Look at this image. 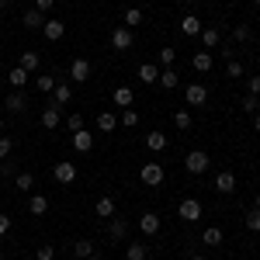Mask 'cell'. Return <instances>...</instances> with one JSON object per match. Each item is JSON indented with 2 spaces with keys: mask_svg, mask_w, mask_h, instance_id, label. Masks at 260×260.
Segmentation results:
<instances>
[{
  "mask_svg": "<svg viewBox=\"0 0 260 260\" xmlns=\"http://www.w3.org/2000/svg\"><path fill=\"white\" fill-rule=\"evenodd\" d=\"M177 215H180L184 222H198V219H201V201H198V198H184V201L177 205Z\"/></svg>",
  "mask_w": 260,
  "mask_h": 260,
  "instance_id": "obj_5",
  "label": "cell"
},
{
  "mask_svg": "<svg viewBox=\"0 0 260 260\" xmlns=\"http://www.w3.org/2000/svg\"><path fill=\"white\" fill-rule=\"evenodd\" d=\"M121 125L136 128V125H139V111H136V108H125V111H121Z\"/></svg>",
  "mask_w": 260,
  "mask_h": 260,
  "instance_id": "obj_37",
  "label": "cell"
},
{
  "mask_svg": "<svg viewBox=\"0 0 260 260\" xmlns=\"http://www.w3.org/2000/svg\"><path fill=\"white\" fill-rule=\"evenodd\" d=\"M219 42H222L219 28H201V45H205V49H219Z\"/></svg>",
  "mask_w": 260,
  "mask_h": 260,
  "instance_id": "obj_20",
  "label": "cell"
},
{
  "mask_svg": "<svg viewBox=\"0 0 260 260\" xmlns=\"http://www.w3.org/2000/svg\"><path fill=\"white\" fill-rule=\"evenodd\" d=\"M94 212H98L101 219H111V215H115V198H111V194H104V198H98V205H94Z\"/></svg>",
  "mask_w": 260,
  "mask_h": 260,
  "instance_id": "obj_21",
  "label": "cell"
},
{
  "mask_svg": "<svg viewBox=\"0 0 260 260\" xmlns=\"http://www.w3.org/2000/svg\"><path fill=\"white\" fill-rule=\"evenodd\" d=\"M73 149H77V153H90V149H94V132H87V128L73 132Z\"/></svg>",
  "mask_w": 260,
  "mask_h": 260,
  "instance_id": "obj_11",
  "label": "cell"
},
{
  "mask_svg": "<svg viewBox=\"0 0 260 260\" xmlns=\"http://www.w3.org/2000/svg\"><path fill=\"white\" fill-rule=\"evenodd\" d=\"M180 4H194V0H180Z\"/></svg>",
  "mask_w": 260,
  "mask_h": 260,
  "instance_id": "obj_53",
  "label": "cell"
},
{
  "mask_svg": "<svg viewBox=\"0 0 260 260\" xmlns=\"http://www.w3.org/2000/svg\"><path fill=\"white\" fill-rule=\"evenodd\" d=\"M191 260H205V257H191Z\"/></svg>",
  "mask_w": 260,
  "mask_h": 260,
  "instance_id": "obj_56",
  "label": "cell"
},
{
  "mask_svg": "<svg viewBox=\"0 0 260 260\" xmlns=\"http://www.w3.org/2000/svg\"><path fill=\"white\" fill-rule=\"evenodd\" d=\"M215 191H219V194H233V191H236V174H233V170H222L219 177H215Z\"/></svg>",
  "mask_w": 260,
  "mask_h": 260,
  "instance_id": "obj_10",
  "label": "cell"
},
{
  "mask_svg": "<svg viewBox=\"0 0 260 260\" xmlns=\"http://www.w3.org/2000/svg\"><path fill=\"white\" fill-rule=\"evenodd\" d=\"M28 260H39V257H28Z\"/></svg>",
  "mask_w": 260,
  "mask_h": 260,
  "instance_id": "obj_57",
  "label": "cell"
},
{
  "mask_svg": "<svg viewBox=\"0 0 260 260\" xmlns=\"http://www.w3.org/2000/svg\"><path fill=\"white\" fill-rule=\"evenodd\" d=\"M250 4H253V7H260V0H250Z\"/></svg>",
  "mask_w": 260,
  "mask_h": 260,
  "instance_id": "obj_52",
  "label": "cell"
},
{
  "mask_svg": "<svg viewBox=\"0 0 260 260\" xmlns=\"http://www.w3.org/2000/svg\"><path fill=\"white\" fill-rule=\"evenodd\" d=\"M257 208H260V194H257Z\"/></svg>",
  "mask_w": 260,
  "mask_h": 260,
  "instance_id": "obj_55",
  "label": "cell"
},
{
  "mask_svg": "<svg viewBox=\"0 0 260 260\" xmlns=\"http://www.w3.org/2000/svg\"><path fill=\"white\" fill-rule=\"evenodd\" d=\"M156 83H160L163 90H174V87H180V77L167 66V70H160V80H156Z\"/></svg>",
  "mask_w": 260,
  "mask_h": 260,
  "instance_id": "obj_24",
  "label": "cell"
},
{
  "mask_svg": "<svg viewBox=\"0 0 260 260\" xmlns=\"http://www.w3.org/2000/svg\"><path fill=\"white\" fill-rule=\"evenodd\" d=\"M42 24H45V14H42V11H28V14H24V28H28V31H42Z\"/></svg>",
  "mask_w": 260,
  "mask_h": 260,
  "instance_id": "obj_27",
  "label": "cell"
},
{
  "mask_svg": "<svg viewBox=\"0 0 260 260\" xmlns=\"http://www.w3.org/2000/svg\"><path fill=\"white\" fill-rule=\"evenodd\" d=\"M253 128H257V132H260V111H257V118H253Z\"/></svg>",
  "mask_w": 260,
  "mask_h": 260,
  "instance_id": "obj_49",
  "label": "cell"
},
{
  "mask_svg": "<svg viewBox=\"0 0 260 260\" xmlns=\"http://www.w3.org/2000/svg\"><path fill=\"white\" fill-rule=\"evenodd\" d=\"M146 253H149L146 243H128L125 246V260H146Z\"/></svg>",
  "mask_w": 260,
  "mask_h": 260,
  "instance_id": "obj_30",
  "label": "cell"
},
{
  "mask_svg": "<svg viewBox=\"0 0 260 260\" xmlns=\"http://www.w3.org/2000/svg\"><path fill=\"white\" fill-rule=\"evenodd\" d=\"M246 87H250L246 94H257V98H260V77H250V80H246Z\"/></svg>",
  "mask_w": 260,
  "mask_h": 260,
  "instance_id": "obj_46",
  "label": "cell"
},
{
  "mask_svg": "<svg viewBox=\"0 0 260 260\" xmlns=\"http://www.w3.org/2000/svg\"><path fill=\"white\" fill-rule=\"evenodd\" d=\"M160 80V70L153 66V62H142L139 66V83H156Z\"/></svg>",
  "mask_w": 260,
  "mask_h": 260,
  "instance_id": "obj_25",
  "label": "cell"
},
{
  "mask_svg": "<svg viewBox=\"0 0 260 260\" xmlns=\"http://www.w3.org/2000/svg\"><path fill=\"white\" fill-rule=\"evenodd\" d=\"M0 11H7V0H0Z\"/></svg>",
  "mask_w": 260,
  "mask_h": 260,
  "instance_id": "obj_50",
  "label": "cell"
},
{
  "mask_svg": "<svg viewBox=\"0 0 260 260\" xmlns=\"http://www.w3.org/2000/svg\"><path fill=\"white\" fill-rule=\"evenodd\" d=\"M28 77H31V73H28V70H21V66H14V70L7 73V80H11L14 90H24V87H28Z\"/></svg>",
  "mask_w": 260,
  "mask_h": 260,
  "instance_id": "obj_19",
  "label": "cell"
},
{
  "mask_svg": "<svg viewBox=\"0 0 260 260\" xmlns=\"http://www.w3.org/2000/svg\"><path fill=\"white\" fill-rule=\"evenodd\" d=\"M0 177H18V167L11 160H0Z\"/></svg>",
  "mask_w": 260,
  "mask_h": 260,
  "instance_id": "obj_44",
  "label": "cell"
},
{
  "mask_svg": "<svg viewBox=\"0 0 260 260\" xmlns=\"http://www.w3.org/2000/svg\"><path fill=\"white\" fill-rule=\"evenodd\" d=\"M121 24H125V28H139V24H142V11H139V7H128L125 18H121Z\"/></svg>",
  "mask_w": 260,
  "mask_h": 260,
  "instance_id": "obj_31",
  "label": "cell"
},
{
  "mask_svg": "<svg viewBox=\"0 0 260 260\" xmlns=\"http://www.w3.org/2000/svg\"><path fill=\"white\" fill-rule=\"evenodd\" d=\"M35 257H39V260H56V246H52V243H42Z\"/></svg>",
  "mask_w": 260,
  "mask_h": 260,
  "instance_id": "obj_41",
  "label": "cell"
},
{
  "mask_svg": "<svg viewBox=\"0 0 260 260\" xmlns=\"http://www.w3.org/2000/svg\"><path fill=\"white\" fill-rule=\"evenodd\" d=\"M174 59H177V49H174V45L160 49V66H163V70H167V66H174Z\"/></svg>",
  "mask_w": 260,
  "mask_h": 260,
  "instance_id": "obj_34",
  "label": "cell"
},
{
  "mask_svg": "<svg viewBox=\"0 0 260 260\" xmlns=\"http://www.w3.org/2000/svg\"><path fill=\"white\" fill-rule=\"evenodd\" d=\"M246 70H243V62H236V59H229L225 62V77H243Z\"/></svg>",
  "mask_w": 260,
  "mask_h": 260,
  "instance_id": "obj_43",
  "label": "cell"
},
{
  "mask_svg": "<svg viewBox=\"0 0 260 260\" xmlns=\"http://www.w3.org/2000/svg\"><path fill=\"white\" fill-rule=\"evenodd\" d=\"M11 233V215H0V236H7Z\"/></svg>",
  "mask_w": 260,
  "mask_h": 260,
  "instance_id": "obj_48",
  "label": "cell"
},
{
  "mask_svg": "<svg viewBox=\"0 0 260 260\" xmlns=\"http://www.w3.org/2000/svg\"><path fill=\"white\" fill-rule=\"evenodd\" d=\"M184 167H187V174H205L208 170V153L205 149H191L184 156Z\"/></svg>",
  "mask_w": 260,
  "mask_h": 260,
  "instance_id": "obj_3",
  "label": "cell"
},
{
  "mask_svg": "<svg viewBox=\"0 0 260 260\" xmlns=\"http://www.w3.org/2000/svg\"><path fill=\"white\" fill-rule=\"evenodd\" d=\"M243 111H246V115H257L260 111V98L257 94H246V98H243Z\"/></svg>",
  "mask_w": 260,
  "mask_h": 260,
  "instance_id": "obj_35",
  "label": "cell"
},
{
  "mask_svg": "<svg viewBox=\"0 0 260 260\" xmlns=\"http://www.w3.org/2000/svg\"><path fill=\"white\" fill-rule=\"evenodd\" d=\"M132 42H136V35H132V28H125V24L111 31V49H115V52H125V49H132Z\"/></svg>",
  "mask_w": 260,
  "mask_h": 260,
  "instance_id": "obj_4",
  "label": "cell"
},
{
  "mask_svg": "<svg viewBox=\"0 0 260 260\" xmlns=\"http://www.w3.org/2000/svg\"><path fill=\"white\" fill-rule=\"evenodd\" d=\"M70 80L73 83H87L90 80V62L87 59H73L70 62Z\"/></svg>",
  "mask_w": 260,
  "mask_h": 260,
  "instance_id": "obj_8",
  "label": "cell"
},
{
  "mask_svg": "<svg viewBox=\"0 0 260 260\" xmlns=\"http://www.w3.org/2000/svg\"><path fill=\"white\" fill-rule=\"evenodd\" d=\"M14 187H18V191H24V194H28V191H31V187H35V177H31V174H18V177H14Z\"/></svg>",
  "mask_w": 260,
  "mask_h": 260,
  "instance_id": "obj_33",
  "label": "cell"
},
{
  "mask_svg": "<svg viewBox=\"0 0 260 260\" xmlns=\"http://www.w3.org/2000/svg\"><path fill=\"white\" fill-rule=\"evenodd\" d=\"M184 101H187L191 108H205V101H208V87H205V83H187V87H184Z\"/></svg>",
  "mask_w": 260,
  "mask_h": 260,
  "instance_id": "obj_2",
  "label": "cell"
},
{
  "mask_svg": "<svg viewBox=\"0 0 260 260\" xmlns=\"http://www.w3.org/2000/svg\"><path fill=\"white\" fill-rule=\"evenodd\" d=\"M163 177H167V174H163V167L160 163H142V170H139V180L142 184H146V187H160L163 184Z\"/></svg>",
  "mask_w": 260,
  "mask_h": 260,
  "instance_id": "obj_1",
  "label": "cell"
},
{
  "mask_svg": "<svg viewBox=\"0 0 260 260\" xmlns=\"http://www.w3.org/2000/svg\"><path fill=\"white\" fill-rule=\"evenodd\" d=\"M201 243H205V246H222V229L219 225H208V229L201 233Z\"/></svg>",
  "mask_w": 260,
  "mask_h": 260,
  "instance_id": "obj_26",
  "label": "cell"
},
{
  "mask_svg": "<svg viewBox=\"0 0 260 260\" xmlns=\"http://www.w3.org/2000/svg\"><path fill=\"white\" fill-rule=\"evenodd\" d=\"M18 66H21V70H28V73H35V70L42 66V56L35 52V49H24L21 59H18Z\"/></svg>",
  "mask_w": 260,
  "mask_h": 260,
  "instance_id": "obj_14",
  "label": "cell"
},
{
  "mask_svg": "<svg viewBox=\"0 0 260 260\" xmlns=\"http://www.w3.org/2000/svg\"><path fill=\"white\" fill-rule=\"evenodd\" d=\"M174 125H177L180 132H187V128H191V115H187V111H177V115H174Z\"/></svg>",
  "mask_w": 260,
  "mask_h": 260,
  "instance_id": "obj_42",
  "label": "cell"
},
{
  "mask_svg": "<svg viewBox=\"0 0 260 260\" xmlns=\"http://www.w3.org/2000/svg\"><path fill=\"white\" fill-rule=\"evenodd\" d=\"M250 35H253L250 24H236V28H233V39H236V42H250Z\"/></svg>",
  "mask_w": 260,
  "mask_h": 260,
  "instance_id": "obj_39",
  "label": "cell"
},
{
  "mask_svg": "<svg viewBox=\"0 0 260 260\" xmlns=\"http://www.w3.org/2000/svg\"><path fill=\"white\" fill-rule=\"evenodd\" d=\"M111 104H118L121 111H125V108H132V104H136V94H132V87H118V90L111 94Z\"/></svg>",
  "mask_w": 260,
  "mask_h": 260,
  "instance_id": "obj_15",
  "label": "cell"
},
{
  "mask_svg": "<svg viewBox=\"0 0 260 260\" xmlns=\"http://www.w3.org/2000/svg\"><path fill=\"white\" fill-rule=\"evenodd\" d=\"M49 212V198L45 194H28V215H45Z\"/></svg>",
  "mask_w": 260,
  "mask_h": 260,
  "instance_id": "obj_17",
  "label": "cell"
},
{
  "mask_svg": "<svg viewBox=\"0 0 260 260\" xmlns=\"http://www.w3.org/2000/svg\"><path fill=\"white\" fill-rule=\"evenodd\" d=\"M52 177L59 180V184H73V180H77V167H73L70 160H59L56 167H52Z\"/></svg>",
  "mask_w": 260,
  "mask_h": 260,
  "instance_id": "obj_6",
  "label": "cell"
},
{
  "mask_svg": "<svg viewBox=\"0 0 260 260\" xmlns=\"http://www.w3.org/2000/svg\"><path fill=\"white\" fill-rule=\"evenodd\" d=\"M42 35H45V39L49 42H59L62 35H66V24H62V21H45V24H42Z\"/></svg>",
  "mask_w": 260,
  "mask_h": 260,
  "instance_id": "obj_13",
  "label": "cell"
},
{
  "mask_svg": "<svg viewBox=\"0 0 260 260\" xmlns=\"http://www.w3.org/2000/svg\"><path fill=\"white\" fill-rule=\"evenodd\" d=\"M180 35H187V39L201 35V21L194 18V14H184V18H180Z\"/></svg>",
  "mask_w": 260,
  "mask_h": 260,
  "instance_id": "obj_16",
  "label": "cell"
},
{
  "mask_svg": "<svg viewBox=\"0 0 260 260\" xmlns=\"http://www.w3.org/2000/svg\"><path fill=\"white\" fill-rule=\"evenodd\" d=\"M52 7H56V0H35V11H42V14L52 11Z\"/></svg>",
  "mask_w": 260,
  "mask_h": 260,
  "instance_id": "obj_47",
  "label": "cell"
},
{
  "mask_svg": "<svg viewBox=\"0 0 260 260\" xmlns=\"http://www.w3.org/2000/svg\"><path fill=\"white\" fill-rule=\"evenodd\" d=\"M191 66H194L198 73H208V70H212V52H208V49H201V52H194V59H191Z\"/></svg>",
  "mask_w": 260,
  "mask_h": 260,
  "instance_id": "obj_22",
  "label": "cell"
},
{
  "mask_svg": "<svg viewBox=\"0 0 260 260\" xmlns=\"http://www.w3.org/2000/svg\"><path fill=\"white\" fill-rule=\"evenodd\" d=\"M98 128L101 132H115V128H118V118H115L111 111H101L98 115Z\"/></svg>",
  "mask_w": 260,
  "mask_h": 260,
  "instance_id": "obj_29",
  "label": "cell"
},
{
  "mask_svg": "<svg viewBox=\"0 0 260 260\" xmlns=\"http://www.w3.org/2000/svg\"><path fill=\"white\" fill-rule=\"evenodd\" d=\"M66 128H70V132H80V128H87V125H83V115H77V111H73V115L66 118Z\"/></svg>",
  "mask_w": 260,
  "mask_h": 260,
  "instance_id": "obj_40",
  "label": "cell"
},
{
  "mask_svg": "<svg viewBox=\"0 0 260 260\" xmlns=\"http://www.w3.org/2000/svg\"><path fill=\"white\" fill-rule=\"evenodd\" d=\"M35 87H39L42 94H52L56 90V77H35Z\"/></svg>",
  "mask_w": 260,
  "mask_h": 260,
  "instance_id": "obj_36",
  "label": "cell"
},
{
  "mask_svg": "<svg viewBox=\"0 0 260 260\" xmlns=\"http://www.w3.org/2000/svg\"><path fill=\"white\" fill-rule=\"evenodd\" d=\"M146 146H149L153 153H160V149L170 146V139H167V132H149V136H146Z\"/></svg>",
  "mask_w": 260,
  "mask_h": 260,
  "instance_id": "obj_23",
  "label": "cell"
},
{
  "mask_svg": "<svg viewBox=\"0 0 260 260\" xmlns=\"http://www.w3.org/2000/svg\"><path fill=\"white\" fill-rule=\"evenodd\" d=\"M11 149H14V142L7 139V136H0V160H7V156H11Z\"/></svg>",
  "mask_w": 260,
  "mask_h": 260,
  "instance_id": "obj_45",
  "label": "cell"
},
{
  "mask_svg": "<svg viewBox=\"0 0 260 260\" xmlns=\"http://www.w3.org/2000/svg\"><path fill=\"white\" fill-rule=\"evenodd\" d=\"M73 257H77V260L94 257V243H90V240H77V243H73Z\"/></svg>",
  "mask_w": 260,
  "mask_h": 260,
  "instance_id": "obj_28",
  "label": "cell"
},
{
  "mask_svg": "<svg viewBox=\"0 0 260 260\" xmlns=\"http://www.w3.org/2000/svg\"><path fill=\"white\" fill-rule=\"evenodd\" d=\"M59 121H62V111H59V104H49V108L42 111V125H45V128H56Z\"/></svg>",
  "mask_w": 260,
  "mask_h": 260,
  "instance_id": "obj_18",
  "label": "cell"
},
{
  "mask_svg": "<svg viewBox=\"0 0 260 260\" xmlns=\"http://www.w3.org/2000/svg\"><path fill=\"white\" fill-rule=\"evenodd\" d=\"M0 132H4V118H0Z\"/></svg>",
  "mask_w": 260,
  "mask_h": 260,
  "instance_id": "obj_54",
  "label": "cell"
},
{
  "mask_svg": "<svg viewBox=\"0 0 260 260\" xmlns=\"http://www.w3.org/2000/svg\"><path fill=\"white\" fill-rule=\"evenodd\" d=\"M52 94H56V101H52V104H70L73 87H70V83H56V90H52Z\"/></svg>",
  "mask_w": 260,
  "mask_h": 260,
  "instance_id": "obj_32",
  "label": "cell"
},
{
  "mask_svg": "<svg viewBox=\"0 0 260 260\" xmlns=\"http://www.w3.org/2000/svg\"><path fill=\"white\" fill-rule=\"evenodd\" d=\"M139 233L142 236H156V233H160V215H156V212H142L139 215Z\"/></svg>",
  "mask_w": 260,
  "mask_h": 260,
  "instance_id": "obj_7",
  "label": "cell"
},
{
  "mask_svg": "<svg viewBox=\"0 0 260 260\" xmlns=\"http://www.w3.org/2000/svg\"><path fill=\"white\" fill-rule=\"evenodd\" d=\"M108 236H111V243H121L125 236H128V222L118 219V215H111V222H108Z\"/></svg>",
  "mask_w": 260,
  "mask_h": 260,
  "instance_id": "obj_9",
  "label": "cell"
},
{
  "mask_svg": "<svg viewBox=\"0 0 260 260\" xmlns=\"http://www.w3.org/2000/svg\"><path fill=\"white\" fill-rule=\"evenodd\" d=\"M4 104H7V111H14V115H21V111L28 108V98H24V90H11V94L4 98Z\"/></svg>",
  "mask_w": 260,
  "mask_h": 260,
  "instance_id": "obj_12",
  "label": "cell"
},
{
  "mask_svg": "<svg viewBox=\"0 0 260 260\" xmlns=\"http://www.w3.org/2000/svg\"><path fill=\"white\" fill-rule=\"evenodd\" d=\"M246 229H250V233H260V208L246 212Z\"/></svg>",
  "mask_w": 260,
  "mask_h": 260,
  "instance_id": "obj_38",
  "label": "cell"
},
{
  "mask_svg": "<svg viewBox=\"0 0 260 260\" xmlns=\"http://www.w3.org/2000/svg\"><path fill=\"white\" fill-rule=\"evenodd\" d=\"M87 260H104V257H98V253H94V257H87Z\"/></svg>",
  "mask_w": 260,
  "mask_h": 260,
  "instance_id": "obj_51",
  "label": "cell"
}]
</instances>
